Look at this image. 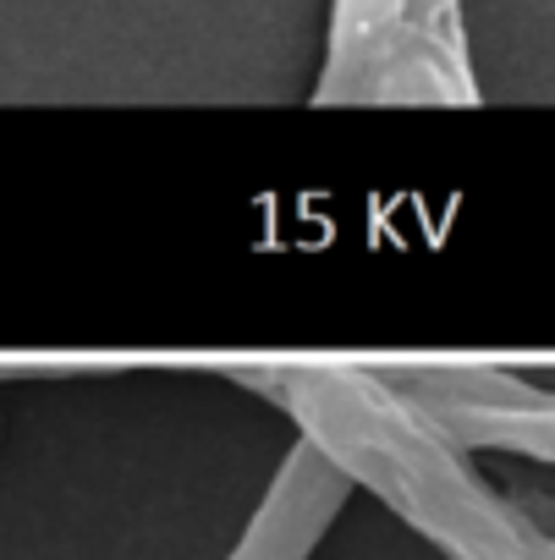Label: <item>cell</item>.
<instances>
[{"instance_id": "obj_1", "label": "cell", "mask_w": 555, "mask_h": 560, "mask_svg": "<svg viewBox=\"0 0 555 560\" xmlns=\"http://www.w3.org/2000/svg\"><path fill=\"white\" fill-rule=\"evenodd\" d=\"M275 396L347 483H369L456 560H555V538L495 494L467 467L462 440L396 385L342 363H287L275 374Z\"/></svg>"}, {"instance_id": "obj_2", "label": "cell", "mask_w": 555, "mask_h": 560, "mask_svg": "<svg viewBox=\"0 0 555 560\" xmlns=\"http://www.w3.org/2000/svg\"><path fill=\"white\" fill-rule=\"evenodd\" d=\"M320 100L336 105L473 100L456 0H336Z\"/></svg>"}, {"instance_id": "obj_3", "label": "cell", "mask_w": 555, "mask_h": 560, "mask_svg": "<svg viewBox=\"0 0 555 560\" xmlns=\"http://www.w3.org/2000/svg\"><path fill=\"white\" fill-rule=\"evenodd\" d=\"M342 494H347V478L303 440L287 456L281 478L269 483V494L231 560H309V549L331 527V511L342 505Z\"/></svg>"}]
</instances>
